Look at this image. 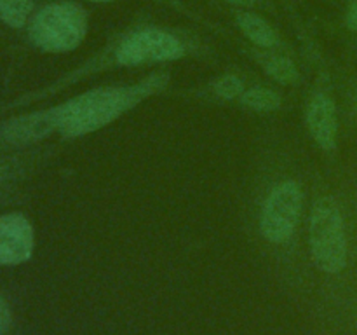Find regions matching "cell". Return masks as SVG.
Listing matches in <instances>:
<instances>
[{
  "mask_svg": "<svg viewBox=\"0 0 357 335\" xmlns=\"http://www.w3.org/2000/svg\"><path fill=\"white\" fill-rule=\"evenodd\" d=\"M162 75L150 77L132 87H105L89 91L58 107V129L66 136H79L100 129L117 119L122 112L135 107L139 100L164 86Z\"/></svg>",
  "mask_w": 357,
  "mask_h": 335,
  "instance_id": "1",
  "label": "cell"
},
{
  "mask_svg": "<svg viewBox=\"0 0 357 335\" xmlns=\"http://www.w3.org/2000/svg\"><path fill=\"white\" fill-rule=\"evenodd\" d=\"M310 251L314 264L324 272H340L347 264V237L340 208L331 198H323L310 213Z\"/></svg>",
  "mask_w": 357,
  "mask_h": 335,
  "instance_id": "2",
  "label": "cell"
},
{
  "mask_svg": "<svg viewBox=\"0 0 357 335\" xmlns=\"http://www.w3.org/2000/svg\"><path fill=\"white\" fill-rule=\"evenodd\" d=\"M87 16L75 3H52L33 17L30 37L44 51H72L84 40Z\"/></svg>",
  "mask_w": 357,
  "mask_h": 335,
  "instance_id": "3",
  "label": "cell"
},
{
  "mask_svg": "<svg viewBox=\"0 0 357 335\" xmlns=\"http://www.w3.org/2000/svg\"><path fill=\"white\" fill-rule=\"evenodd\" d=\"M302 209V188L296 181H284L268 194L260 216L261 234L271 243H284L295 232Z\"/></svg>",
  "mask_w": 357,
  "mask_h": 335,
  "instance_id": "4",
  "label": "cell"
},
{
  "mask_svg": "<svg viewBox=\"0 0 357 335\" xmlns=\"http://www.w3.org/2000/svg\"><path fill=\"white\" fill-rule=\"evenodd\" d=\"M183 54L180 40L162 30H142L122 42L117 51V61L131 66L145 61H166Z\"/></svg>",
  "mask_w": 357,
  "mask_h": 335,
  "instance_id": "5",
  "label": "cell"
},
{
  "mask_svg": "<svg viewBox=\"0 0 357 335\" xmlns=\"http://www.w3.org/2000/svg\"><path fill=\"white\" fill-rule=\"evenodd\" d=\"M33 251V229L23 215L0 216V265L28 260Z\"/></svg>",
  "mask_w": 357,
  "mask_h": 335,
  "instance_id": "6",
  "label": "cell"
},
{
  "mask_svg": "<svg viewBox=\"0 0 357 335\" xmlns=\"http://www.w3.org/2000/svg\"><path fill=\"white\" fill-rule=\"evenodd\" d=\"M307 126L317 145L324 150H333L337 147V107L328 94H314L307 107Z\"/></svg>",
  "mask_w": 357,
  "mask_h": 335,
  "instance_id": "7",
  "label": "cell"
},
{
  "mask_svg": "<svg viewBox=\"0 0 357 335\" xmlns=\"http://www.w3.org/2000/svg\"><path fill=\"white\" fill-rule=\"evenodd\" d=\"M58 108L54 110L37 112V114L24 115V117L14 119L3 128V135L9 142L14 143H28L37 142L44 138L47 133L58 128Z\"/></svg>",
  "mask_w": 357,
  "mask_h": 335,
  "instance_id": "8",
  "label": "cell"
},
{
  "mask_svg": "<svg viewBox=\"0 0 357 335\" xmlns=\"http://www.w3.org/2000/svg\"><path fill=\"white\" fill-rule=\"evenodd\" d=\"M237 24H239V30L260 47H272L278 42V35L272 24L257 14L241 13L237 16Z\"/></svg>",
  "mask_w": 357,
  "mask_h": 335,
  "instance_id": "9",
  "label": "cell"
},
{
  "mask_svg": "<svg viewBox=\"0 0 357 335\" xmlns=\"http://www.w3.org/2000/svg\"><path fill=\"white\" fill-rule=\"evenodd\" d=\"M31 9V0H0V21L13 28H21L26 23Z\"/></svg>",
  "mask_w": 357,
  "mask_h": 335,
  "instance_id": "10",
  "label": "cell"
},
{
  "mask_svg": "<svg viewBox=\"0 0 357 335\" xmlns=\"http://www.w3.org/2000/svg\"><path fill=\"white\" fill-rule=\"evenodd\" d=\"M264 68L274 80L282 84H295L298 80V70L295 63L286 56H271L264 59Z\"/></svg>",
  "mask_w": 357,
  "mask_h": 335,
  "instance_id": "11",
  "label": "cell"
},
{
  "mask_svg": "<svg viewBox=\"0 0 357 335\" xmlns=\"http://www.w3.org/2000/svg\"><path fill=\"white\" fill-rule=\"evenodd\" d=\"M241 101L246 107L260 112L278 110L281 107V98H279V94L271 89H265V87H255V89L246 91L241 96Z\"/></svg>",
  "mask_w": 357,
  "mask_h": 335,
  "instance_id": "12",
  "label": "cell"
},
{
  "mask_svg": "<svg viewBox=\"0 0 357 335\" xmlns=\"http://www.w3.org/2000/svg\"><path fill=\"white\" fill-rule=\"evenodd\" d=\"M215 91L218 96L225 98V100H234V98L243 96L244 93L243 80L237 79V77L234 75H227L215 84Z\"/></svg>",
  "mask_w": 357,
  "mask_h": 335,
  "instance_id": "13",
  "label": "cell"
},
{
  "mask_svg": "<svg viewBox=\"0 0 357 335\" xmlns=\"http://www.w3.org/2000/svg\"><path fill=\"white\" fill-rule=\"evenodd\" d=\"M10 321H13V316H10V309L7 306L6 300L0 297V335L6 334L10 327Z\"/></svg>",
  "mask_w": 357,
  "mask_h": 335,
  "instance_id": "14",
  "label": "cell"
},
{
  "mask_svg": "<svg viewBox=\"0 0 357 335\" xmlns=\"http://www.w3.org/2000/svg\"><path fill=\"white\" fill-rule=\"evenodd\" d=\"M345 23L352 31H357V0H349L347 13H345Z\"/></svg>",
  "mask_w": 357,
  "mask_h": 335,
  "instance_id": "15",
  "label": "cell"
},
{
  "mask_svg": "<svg viewBox=\"0 0 357 335\" xmlns=\"http://www.w3.org/2000/svg\"><path fill=\"white\" fill-rule=\"evenodd\" d=\"M227 2L239 3V6H251V3H255V2H257V0H227Z\"/></svg>",
  "mask_w": 357,
  "mask_h": 335,
  "instance_id": "16",
  "label": "cell"
},
{
  "mask_svg": "<svg viewBox=\"0 0 357 335\" xmlns=\"http://www.w3.org/2000/svg\"><path fill=\"white\" fill-rule=\"evenodd\" d=\"M354 110H356V115H357V91H356V94H354Z\"/></svg>",
  "mask_w": 357,
  "mask_h": 335,
  "instance_id": "17",
  "label": "cell"
},
{
  "mask_svg": "<svg viewBox=\"0 0 357 335\" xmlns=\"http://www.w3.org/2000/svg\"><path fill=\"white\" fill-rule=\"evenodd\" d=\"M94 2H110V0H94Z\"/></svg>",
  "mask_w": 357,
  "mask_h": 335,
  "instance_id": "18",
  "label": "cell"
}]
</instances>
